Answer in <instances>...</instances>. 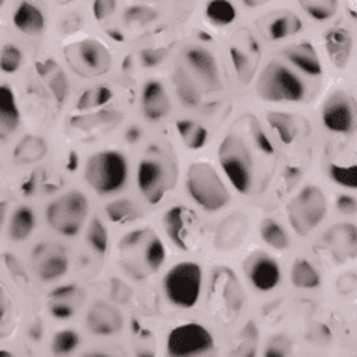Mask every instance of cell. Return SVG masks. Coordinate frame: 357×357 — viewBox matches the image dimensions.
Segmentation results:
<instances>
[{"instance_id": "f907efd6", "label": "cell", "mask_w": 357, "mask_h": 357, "mask_svg": "<svg viewBox=\"0 0 357 357\" xmlns=\"http://www.w3.org/2000/svg\"><path fill=\"white\" fill-rule=\"evenodd\" d=\"M337 208H339V212H342V214H356L357 199L346 194L339 195V197H337Z\"/></svg>"}, {"instance_id": "9a60e30c", "label": "cell", "mask_w": 357, "mask_h": 357, "mask_svg": "<svg viewBox=\"0 0 357 357\" xmlns=\"http://www.w3.org/2000/svg\"><path fill=\"white\" fill-rule=\"evenodd\" d=\"M184 58L192 67V71L199 77V80L208 88L216 89L220 88V69H218V61L214 56L203 47H190L184 52Z\"/></svg>"}, {"instance_id": "603a6c76", "label": "cell", "mask_w": 357, "mask_h": 357, "mask_svg": "<svg viewBox=\"0 0 357 357\" xmlns=\"http://www.w3.org/2000/svg\"><path fill=\"white\" fill-rule=\"evenodd\" d=\"M21 123V114L17 106L15 93L11 91L10 86H2L0 91V132L4 138H8L13 130H17Z\"/></svg>"}, {"instance_id": "ac0fdd59", "label": "cell", "mask_w": 357, "mask_h": 357, "mask_svg": "<svg viewBox=\"0 0 357 357\" xmlns=\"http://www.w3.org/2000/svg\"><path fill=\"white\" fill-rule=\"evenodd\" d=\"M162 225L166 229L167 236L173 240V244L178 245L181 250H190V214L184 206H172L167 208L166 214L162 216Z\"/></svg>"}, {"instance_id": "277c9868", "label": "cell", "mask_w": 357, "mask_h": 357, "mask_svg": "<svg viewBox=\"0 0 357 357\" xmlns=\"http://www.w3.org/2000/svg\"><path fill=\"white\" fill-rule=\"evenodd\" d=\"M257 91L264 100L270 102H301L305 99V86L289 67L270 61L262 69Z\"/></svg>"}, {"instance_id": "2e32d148", "label": "cell", "mask_w": 357, "mask_h": 357, "mask_svg": "<svg viewBox=\"0 0 357 357\" xmlns=\"http://www.w3.org/2000/svg\"><path fill=\"white\" fill-rule=\"evenodd\" d=\"M88 328L95 335H114L123 328V317L121 312L117 311L116 307L97 301L89 309L88 317H86Z\"/></svg>"}, {"instance_id": "5b68a950", "label": "cell", "mask_w": 357, "mask_h": 357, "mask_svg": "<svg viewBox=\"0 0 357 357\" xmlns=\"http://www.w3.org/2000/svg\"><path fill=\"white\" fill-rule=\"evenodd\" d=\"M218 156L233 188L240 194H250L253 188V156L248 145L236 134H227L220 144Z\"/></svg>"}, {"instance_id": "ba28073f", "label": "cell", "mask_w": 357, "mask_h": 357, "mask_svg": "<svg viewBox=\"0 0 357 357\" xmlns=\"http://www.w3.org/2000/svg\"><path fill=\"white\" fill-rule=\"evenodd\" d=\"M328 214V199L318 186H305L289 203V222L296 233L309 234L324 222Z\"/></svg>"}, {"instance_id": "484cf974", "label": "cell", "mask_w": 357, "mask_h": 357, "mask_svg": "<svg viewBox=\"0 0 357 357\" xmlns=\"http://www.w3.org/2000/svg\"><path fill=\"white\" fill-rule=\"evenodd\" d=\"M47 155V144L39 136H24L13 151V158L19 164H32Z\"/></svg>"}, {"instance_id": "30bf717a", "label": "cell", "mask_w": 357, "mask_h": 357, "mask_svg": "<svg viewBox=\"0 0 357 357\" xmlns=\"http://www.w3.org/2000/svg\"><path fill=\"white\" fill-rule=\"evenodd\" d=\"M167 169H169V164L162 156H145L144 160L139 162L136 181H138L139 192L151 205H158L172 184Z\"/></svg>"}, {"instance_id": "4316f807", "label": "cell", "mask_w": 357, "mask_h": 357, "mask_svg": "<svg viewBox=\"0 0 357 357\" xmlns=\"http://www.w3.org/2000/svg\"><path fill=\"white\" fill-rule=\"evenodd\" d=\"M290 279H292V284L298 289L311 290L320 287V273L305 259H296L292 268H290Z\"/></svg>"}, {"instance_id": "7a4b0ae2", "label": "cell", "mask_w": 357, "mask_h": 357, "mask_svg": "<svg viewBox=\"0 0 357 357\" xmlns=\"http://www.w3.org/2000/svg\"><path fill=\"white\" fill-rule=\"evenodd\" d=\"M167 301L178 309H194L203 292V270L197 262H178L162 279Z\"/></svg>"}, {"instance_id": "e0dca14e", "label": "cell", "mask_w": 357, "mask_h": 357, "mask_svg": "<svg viewBox=\"0 0 357 357\" xmlns=\"http://www.w3.org/2000/svg\"><path fill=\"white\" fill-rule=\"evenodd\" d=\"M169 97H167L166 89L158 80H149L145 82L142 89V110L145 117L151 121H160L169 114Z\"/></svg>"}, {"instance_id": "6da1fadb", "label": "cell", "mask_w": 357, "mask_h": 357, "mask_svg": "<svg viewBox=\"0 0 357 357\" xmlns=\"http://www.w3.org/2000/svg\"><path fill=\"white\" fill-rule=\"evenodd\" d=\"M84 177L91 188L100 195L116 194L127 184L128 164L119 151H100L89 156Z\"/></svg>"}, {"instance_id": "7bdbcfd3", "label": "cell", "mask_w": 357, "mask_h": 357, "mask_svg": "<svg viewBox=\"0 0 357 357\" xmlns=\"http://www.w3.org/2000/svg\"><path fill=\"white\" fill-rule=\"evenodd\" d=\"M80 339H78L77 331H73V329H63L60 333L54 335V339H52V351L54 354H71L75 351V348L78 346Z\"/></svg>"}, {"instance_id": "d6a6232c", "label": "cell", "mask_w": 357, "mask_h": 357, "mask_svg": "<svg viewBox=\"0 0 357 357\" xmlns=\"http://www.w3.org/2000/svg\"><path fill=\"white\" fill-rule=\"evenodd\" d=\"M38 69H39V73H41V77L49 80V86L52 88V91H54L56 99L58 100L66 99L67 89H69V84H67L66 77H63V73H61V69H58V66H56L54 61L47 60L45 63L41 61V63L38 66Z\"/></svg>"}, {"instance_id": "4fadbf2b", "label": "cell", "mask_w": 357, "mask_h": 357, "mask_svg": "<svg viewBox=\"0 0 357 357\" xmlns=\"http://www.w3.org/2000/svg\"><path fill=\"white\" fill-rule=\"evenodd\" d=\"M245 272H248L251 284L261 292H270L281 281V268H279L278 261L262 251H257L248 257Z\"/></svg>"}, {"instance_id": "7dc6e473", "label": "cell", "mask_w": 357, "mask_h": 357, "mask_svg": "<svg viewBox=\"0 0 357 357\" xmlns=\"http://www.w3.org/2000/svg\"><path fill=\"white\" fill-rule=\"evenodd\" d=\"M50 312H52V317L63 320V318L73 317L75 309H73L71 301H52L50 303Z\"/></svg>"}, {"instance_id": "c3c4849f", "label": "cell", "mask_w": 357, "mask_h": 357, "mask_svg": "<svg viewBox=\"0 0 357 357\" xmlns=\"http://www.w3.org/2000/svg\"><path fill=\"white\" fill-rule=\"evenodd\" d=\"M77 294L78 290L75 284H61L50 294V298H52V301H71Z\"/></svg>"}, {"instance_id": "d6986e66", "label": "cell", "mask_w": 357, "mask_h": 357, "mask_svg": "<svg viewBox=\"0 0 357 357\" xmlns=\"http://www.w3.org/2000/svg\"><path fill=\"white\" fill-rule=\"evenodd\" d=\"M283 54L292 66H296L301 73H305L309 77H320L322 75V63H320V58H318L317 50L311 43L301 41V43L289 45L283 50Z\"/></svg>"}, {"instance_id": "d4e9b609", "label": "cell", "mask_w": 357, "mask_h": 357, "mask_svg": "<svg viewBox=\"0 0 357 357\" xmlns=\"http://www.w3.org/2000/svg\"><path fill=\"white\" fill-rule=\"evenodd\" d=\"M36 229V214L30 206H19L13 211L8 223V234L11 240H26Z\"/></svg>"}, {"instance_id": "e575fe53", "label": "cell", "mask_w": 357, "mask_h": 357, "mask_svg": "<svg viewBox=\"0 0 357 357\" xmlns=\"http://www.w3.org/2000/svg\"><path fill=\"white\" fill-rule=\"evenodd\" d=\"M268 121L272 125V128L278 132L283 144H292L298 138V125L292 116L287 114H268Z\"/></svg>"}, {"instance_id": "9c48e42d", "label": "cell", "mask_w": 357, "mask_h": 357, "mask_svg": "<svg viewBox=\"0 0 357 357\" xmlns=\"http://www.w3.org/2000/svg\"><path fill=\"white\" fill-rule=\"evenodd\" d=\"M216 348L214 337L203 324L184 322L178 324L167 333L166 351L172 357L205 356Z\"/></svg>"}, {"instance_id": "5bb4252c", "label": "cell", "mask_w": 357, "mask_h": 357, "mask_svg": "<svg viewBox=\"0 0 357 357\" xmlns=\"http://www.w3.org/2000/svg\"><path fill=\"white\" fill-rule=\"evenodd\" d=\"M33 262H36V272H38L39 279L45 283L63 278L69 268L66 253L50 244L39 245L33 255Z\"/></svg>"}, {"instance_id": "8d00e7d4", "label": "cell", "mask_w": 357, "mask_h": 357, "mask_svg": "<svg viewBox=\"0 0 357 357\" xmlns=\"http://www.w3.org/2000/svg\"><path fill=\"white\" fill-rule=\"evenodd\" d=\"M175 88H177L178 99L183 100V105L186 106H197L201 100L199 89L195 88L194 78L186 75V73L178 71L175 75Z\"/></svg>"}, {"instance_id": "816d5d0a", "label": "cell", "mask_w": 357, "mask_h": 357, "mask_svg": "<svg viewBox=\"0 0 357 357\" xmlns=\"http://www.w3.org/2000/svg\"><path fill=\"white\" fill-rule=\"evenodd\" d=\"M144 66H156L162 60V54H156V50H144Z\"/></svg>"}, {"instance_id": "83f0119b", "label": "cell", "mask_w": 357, "mask_h": 357, "mask_svg": "<svg viewBox=\"0 0 357 357\" xmlns=\"http://www.w3.org/2000/svg\"><path fill=\"white\" fill-rule=\"evenodd\" d=\"M177 132L183 139V144L192 151L205 147L206 142H208V130L197 121H192V119L177 121Z\"/></svg>"}, {"instance_id": "52a82bcc", "label": "cell", "mask_w": 357, "mask_h": 357, "mask_svg": "<svg viewBox=\"0 0 357 357\" xmlns=\"http://www.w3.org/2000/svg\"><path fill=\"white\" fill-rule=\"evenodd\" d=\"M211 307L220 322L231 324L244 307V290L229 268H218L212 273Z\"/></svg>"}, {"instance_id": "3957f363", "label": "cell", "mask_w": 357, "mask_h": 357, "mask_svg": "<svg viewBox=\"0 0 357 357\" xmlns=\"http://www.w3.org/2000/svg\"><path fill=\"white\" fill-rule=\"evenodd\" d=\"M190 197L206 212H216L229 203L227 186L208 162H195L186 173Z\"/></svg>"}, {"instance_id": "8992f818", "label": "cell", "mask_w": 357, "mask_h": 357, "mask_svg": "<svg viewBox=\"0 0 357 357\" xmlns=\"http://www.w3.org/2000/svg\"><path fill=\"white\" fill-rule=\"evenodd\" d=\"M88 197L82 192L73 190V192L56 197L47 206V222L61 236H77L88 218Z\"/></svg>"}, {"instance_id": "f1b7e54d", "label": "cell", "mask_w": 357, "mask_h": 357, "mask_svg": "<svg viewBox=\"0 0 357 357\" xmlns=\"http://www.w3.org/2000/svg\"><path fill=\"white\" fill-rule=\"evenodd\" d=\"M329 177L344 188H357V155L333 162L329 166Z\"/></svg>"}, {"instance_id": "74e56055", "label": "cell", "mask_w": 357, "mask_h": 357, "mask_svg": "<svg viewBox=\"0 0 357 357\" xmlns=\"http://www.w3.org/2000/svg\"><path fill=\"white\" fill-rule=\"evenodd\" d=\"M300 6L314 21H326L337 11V0H300Z\"/></svg>"}, {"instance_id": "f546056e", "label": "cell", "mask_w": 357, "mask_h": 357, "mask_svg": "<svg viewBox=\"0 0 357 357\" xmlns=\"http://www.w3.org/2000/svg\"><path fill=\"white\" fill-rule=\"evenodd\" d=\"M142 261L147 272H156L158 268L166 261V248L162 244V240L149 231V234L144 240V253Z\"/></svg>"}, {"instance_id": "ee69618b", "label": "cell", "mask_w": 357, "mask_h": 357, "mask_svg": "<svg viewBox=\"0 0 357 357\" xmlns=\"http://www.w3.org/2000/svg\"><path fill=\"white\" fill-rule=\"evenodd\" d=\"M117 8V0H93V15L97 21H105Z\"/></svg>"}, {"instance_id": "8fae6325", "label": "cell", "mask_w": 357, "mask_h": 357, "mask_svg": "<svg viewBox=\"0 0 357 357\" xmlns=\"http://www.w3.org/2000/svg\"><path fill=\"white\" fill-rule=\"evenodd\" d=\"M71 66L82 75H102L110 67V52L95 39H86L67 49Z\"/></svg>"}, {"instance_id": "7402d4cb", "label": "cell", "mask_w": 357, "mask_h": 357, "mask_svg": "<svg viewBox=\"0 0 357 357\" xmlns=\"http://www.w3.org/2000/svg\"><path fill=\"white\" fill-rule=\"evenodd\" d=\"M245 233H248V222L244 216L234 214L229 216L225 222H222L220 229L216 233V245L220 250H236L242 240H244Z\"/></svg>"}, {"instance_id": "f35d334b", "label": "cell", "mask_w": 357, "mask_h": 357, "mask_svg": "<svg viewBox=\"0 0 357 357\" xmlns=\"http://www.w3.org/2000/svg\"><path fill=\"white\" fill-rule=\"evenodd\" d=\"M86 240H88L89 248L99 253V255H105L108 251V231H106L105 223L100 222L99 218H93L91 223H89L88 233H86Z\"/></svg>"}, {"instance_id": "681fc988", "label": "cell", "mask_w": 357, "mask_h": 357, "mask_svg": "<svg viewBox=\"0 0 357 357\" xmlns=\"http://www.w3.org/2000/svg\"><path fill=\"white\" fill-rule=\"evenodd\" d=\"M289 351H290L289 342H287L283 337H279V339H273L272 342L266 346L264 354H266V356H287Z\"/></svg>"}, {"instance_id": "f5cc1de1", "label": "cell", "mask_w": 357, "mask_h": 357, "mask_svg": "<svg viewBox=\"0 0 357 357\" xmlns=\"http://www.w3.org/2000/svg\"><path fill=\"white\" fill-rule=\"evenodd\" d=\"M270 0H244L245 6H250V8H259V6L266 4Z\"/></svg>"}, {"instance_id": "1f68e13d", "label": "cell", "mask_w": 357, "mask_h": 357, "mask_svg": "<svg viewBox=\"0 0 357 357\" xmlns=\"http://www.w3.org/2000/svg\"><path fill=\"white\" fill-rule=\"evenodd\" d=\"M205 15L216 26H229L236 21V8L229 0H211L205 8Z\"/></svg>"}, {"instance_id": "bcb514c9", "label": "cell", "mask_w": 357, "mask_h": 357, "mask_svg": "<svg viewBox=\"0 0 357 357\" xmlns=\"http://www.w3.org/2000/svg\"><path fill=\"white\" fill-rule=\"evenodd\" d=\"M153 17H155V11L147 10V8H130V10L127 11L128 22H139V24H145V22H149Z\"/></svg>"}, {"instance_id": "60d3db41", "label": "cell", "mask_w": 357, "mask_h": 357, "mask_svg": "<svg viewBox=\"0 0 357 357\" xmlns=\"http://www.w3.org/2000/svg\"><path fill=\"white\" fill-rule=\"evenodd\" d=\"M106 214L110 218L112 222L116 223H127L132 222L138 211H136V205H134L130 199H116L108 203L106 206Z\"/></svg>"}, {"instance_id": "cb8c5ba5", "label": "cell", "mask_w": 357, "mask_h": 357, "mask_svg": "<svg viewBox=\"0 0 357 357\" xmlns=\"http://www.w3.org/2000/svg\"><path fill=\"white\" fill-rule=\"evenodd\" d=\"M301 30V21L294 13L290 11H279V13H273L270 19L264 24V32L270 39L273 41H281L284 38H290Z\"/></svg>"}, {"instance_id": "4dcf8cb0", "label": "cell", "mask_w": 357, "mask_h": 357, "mask_svg": "<svg viewBox=\"0 0 357 357\" xmlns=\"http://www.w3.org/2000/svg\"><path fill=\"white\" fill-rule=\"evenodd\" d=\"M350 36L344 32V30H339L335 28L326 36V47H328V52L331 56V60L337 63V66H344L348 56H350Z\"/></svg>"}, {"instance_id": "b9f144b4", "label": "cell", "mask_w": 357, "mask_h": 357, "mask_svg": "<svg viewBox=\"0 0 357 357\" xmlns=\"http://www.w3.org/2000/svg\"><path fill=\"white\" fill-rule=\"evenodd\" d=\"M22 52L19 47L15 45H4L2 47V54H0V67H2V71L6 75H11V73L19 71V67L22 66Z\"/></svg>"}, {"instance_id": "ffe728a7", "label": "cell", "mask_w": 357, "mask_h": 357, "mask_svg": "<svg viewBox=\"0 0 357 357\" xmlns=\"http://www.w3.org/2000/svg\"><path fill=\"white\" fill-rule=\"evenodd\" d=\"M326 242L337 259H346L357 250V227L351 223L335 225L326 233Z\"/></svg>"}, {"instance_id": "44dd1931", "label": "cell", "mask_w": 357, "mask_h": 357, "mask_svg": "<svg viewBox=\"0 0 357 357\" xmlns=\"http://www.w3.org/2000/svg\"><path fill=\"white\" fill-rule=\"evenodd\" d=\"M13 24H15L22 33H41L47 26L43 11L30 0H21L13 10Z\"/></svg>"}, {"instance_id": "f6af8a7d", "label": "cell", "mask_w": 357, "mask_h": 357, "mask_svg": "<svg viewBox=\"0 0 357 357\" xmlns=\"http://www.w3.org/2000/svg\"><path fill=\"white\" fill-rule=\"evenodd\" d=\"M251 136H253V139H255V145L259 147L261 151H264V153H268V155H273V145L272 142H270V138H268V134H264V130H262L257 123H253L251 125Z\"/></svg>"}, {"instance_id": "836d02e7", "label": "cell", "mask_w": 357, "mask_h": 357, "mask_svg": "<svg viewBox=\"0 0 357 357\" xmlns=\"http://www.w3.org/2000/svg\"><path fill=\"white\" fill-rule=\"evenodd\" d=\"M255 58L257 52L253 54L251 50H244L242 45H233L231 47V61H233L234 71L242 80H250L251 75H253V69H255Z\"/></svg>"}, {"instance_id": "7c38bea8", "label": "cell", "mask_w": 357, "mask_h": 357, "mask_svg": "<svg viewBox=\"0 0 357 357\" xmlns=\"http://www.w3.org/2000/svg\"><path fill=\"white\" fill-rule=\"evenodd\" d=\"M324 127L337 134H350L357 127V110L346 95H331L322 108Z\"/></svg>"}, {"instance_id": "ab89813d", "label": "cell", "mask_w": 357, "mask_h": 357, "mask_svg": "<svg viewBox=\"0 0 357 357\" xmlns=\"http://www.w3.org/2000/svg\"><path fill=\"white\" fill-rule=\"evenodd\" d=\"M112 100V91L106 86H95V88L86 89L80 99H78V108L80 110H91V108H99L105 106L106 102Z\"/></svg>"}, {"instance_id": "d590c367", "label": "cell", "mask_w": 357, "mask_h": 357, "mask_svg": "<svg viewBox=\"0 0 357 357\" xmlns=\"http://www.w3.org/2000/svg\"><path fill=\"white\" fill-rule=\"evenodd\" d=\"M261 236L268 245H272L273 250H287L290 244L287 231L273 220H264L261 223Z\"/></svg>"}]
</instances>
